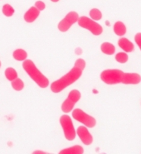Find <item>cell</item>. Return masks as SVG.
<instances>
[{"label":"cell","mask_w":141,"mask_h":154,"mask_svg":"<svg viewBox=\"0 0 141 154\" xmlns=\"http://www.w3.org/2000/svg\"><path fill=\"white\" fill-rule=\"evenodd\" d=\"M129 60V56L126 52H119L115 55V60L121 64L126 63Z\"/></svg>","instance_id":"44dd1931"},{"label":"cell","mask_w":141,"mask_h":154,"mask_svg":"<svg viewBox=\"0 0 141 154\" xmlns=\"http://www.w3.org/2000/svg\"><path fill=\"white\" fill-rule=\"evenodd\" d=\"M23 67L31 79L40 88L45 89L49 85V80L37 69L36 65L32 60H25L23 63Z\"/></svg>","instance_id":"7a4b0ae2"},{"label":"cell","mask_w":141,"mask_h":154,"mask_svg":"<svg viewBox=\"0 0 141 154\" xmlns=\"http://www.w3.org/2000/svg\"><path fill=\"white\" fill-rule=\"evenodd\" d=\"M72 117L78 122L84 124L87 128H94L96 125V120L94 117L86 114L80 109H76L72 112Z\"/></svg>","instance_id":"52a82bcc"},{"label":"cell","mask_w":141,"mask_h":154,"mask_svg":"<svg viewBox=\"0 0 141 154\" xmlns=\"http://www.w3.org/2000/svg\"><path fill=\"white\" fill-rule=\"evenodd\" d=\"M124 72L118 69H108L101 73V81L107 85H116L122 82Z\"/></svg>","instance_id":"3957f363"},{"label":"cell","mask_w":141,"mask_h":154,"mask_svg":"<svg viewBox=\"0 0 141 154\" xmlns=\"http://www.w3.org/2000/svg\"><path fill=\"white\" fill-rule=\"evenodd\" d=\"M13 57L16 60H18V61H24L27 59V51L24 49H17L15 50L13 52Z\"/></svg>","instance_id":"2e32d148"},{"label":"cell","mask_w":141,"mask_h":154,"mask_svg":"<svg viewBox=\"0 0 141 154\" xmlns=\"http://www.w3.org/2000/svg\"><path fill=\"white\" fill-rule=\"evenodd\" d=\"M35 7L37 8L38 10L40 11H43L45 9V8H46V4H44L42 1H41V0H38L37 1L36 3H35Z\"/></svg>","instance_id":"7402d4cb"},{"label":"cell","mask_w":141,"mask_h":154,"mask_svg":"<svg viewBox=\"0 0 141 154\" xmlns=\"http://www.w3.org/2000/svg\"><path fill=\"white\" fill-rule=\"evenodd\" d=\"M11 85H12V87H13V89H14V91H23L24 88V81H22L21 79H19V78H16L15 80L12 81Z\"/></svg>","instance_id":"ac0fdd59"},{"label":"cell","mask_w":141,"mask_h":154,"mask_svg":"<svg viewBox=\"0 0 141 154\" xmlns=\"http://www.w3.org/2000/svg\"><path fill=\"white\" fill-rule=\"evenodd\" d=\"M141 82V75L138 73H125L124 72L122 84L124 85H138Z\"/></svg>","instance_id":"30bf717a"},{"label":"cell","mask_w":141,"mask_h":154,"mask_svg":"<svg viewBox=\"0 0 141 154\" xmlns=\"http://www.w3.org/2000/svg\"><path fill=\"white\" fill-rule=\"evenodd\" d=\"M118 45L126 53L132 52L134 49V44L132 43L128 38H125V37H121V38H120L119 41H118Z\"/></svg>","instance_id":"7c38bea8"},{"label":"cell","mask_w":141,"mask_h":154,"mask_svg":"<svg viewBox=\"0 0 141 154\" xmlns=\"http://www.w3.org/2000/svg\"><path fill=\"white\" fill-rule=\"evenodd\" d=\"M81 92L77 90H72L70 91L67 98L61 104V110L64 113H69L74 109V106L78 101L81 100Z\"/></svg>","instance_id":"8992f818"},{"label":"cell","mask_w":141,"mask_h":154,"mask_svg":"<svg viewBox=\"0 0 141 154\" xmlns=\"http://www.w3.org/2000/svg\"><path fill=\"white\" fill-rule=\"evenodd\" d=\"M60 124L63 129L66 139L69 141L74 140L77 136V132L75 130L74 125L70 116L67 114L61 115L60 118Z\"/></svg>","instance_id":"5b68a950"},{"label":"cell","mask_w":141,"mask_h":154,"mask_svg":"<svg viewBox=\"0 0 141 154\" xmlns=\"http://www.w3.org/2000/svg\"><path fill=\"white\" fill-rule=\"evenodd\" d=\"M78 18H79V15L77 12H70L66 15V17H64L62 20L61 21L58 23V30L61 32H66L69 30L70 27L76 23H77Z\"/></svg>","instance_id":"ba28073f"},{"label":"cell","mask_w":141,"mask_h":154,"mask_svg":"<svg viewBox=\"0 0 141 154\" xmlns=\"http://www.w3.org/2000/svg\"><path fill=\"white\" fill-rule=\"evenodd\" d=\"M86 67V61L81 58H79L76 60L73 68L67 73L65 75L54 81L51 85V91L53 93H59L65 90L69 85L75 83L78 81L82 75V72Z\"/></svg>","instance_id":"6da1fadb"},{"label":"cell","mask_w":141,"mask_h":154,"mask_svg":"<svg viewBox=\"0 0 141 154\" xmlns=\"http://www.w3.org/2000/svg\"><path fill=\"white\" fill-rule=\"evenodd\" d=\"M113 30H114V34L119 36V37L124 36L125 33H126V32H127V29H126L125 25H124V23H122L121 21H117V22L114 24Z\"/></svg>","instance_id":"5bb4252c"},{"label":"cell","mask_w":141,"mask_h":154,"mask_svg":"<svg viewBox=\"0 0 141 154\" xmlns=\"http://www.w3.org/2000/svg\"><path fill=\"white\" fill-rule=\"evenodd\" d=\"M33 153H46V152H42V151H34Z\"/></svg>","instance_id":"cb8c5ba5"},{"label":"cell","mask_w":141,"mask_h":154,"mask_svg":"<svg viewBox=\"0 0 141 154\" xmlns=\"http://www.w3.org/2000/svg\"><path fill=\"white\" fill-rule=\"evenodd\" d=\"M2 12L6 17H9L14 15V13H15V10L10 4H4L3 6V8H2Z\"/></svg>","instance_id":"ffe728a7"},{"label":"cell","mask_w":141,"mask_h":154,"mask_svg":"<svg viewBox=\"0 0 141 154\" xmlns=\"http://www.w3.org/2000/svg\"><path fill=\"white\" fill-rule=\"evenodd\" d=\"M101 51L105 55L111 56L115 52V47L112 43L110 42H103L101 45Z\"/></svg>","instance_id":"9a60e30c"},{"label":"cell","mask_w":141,"mask_h":154,"mask_svg":"<svg viewBox=\"0 0 141 154\" xmlns=\"http://www.w3.org/2000/svg\"><path fill=\"white\" fill-rule=\"evenodd\" d=\"M89 15L91 19L94 21H100L102 18V13L98 8H92L90 11Z\"/></svg>","instance_id":"d6986e66"},{"label":"cell","mask_w":141,"mask_h":154,"mask_svg":"<svg viewBox=\"0 0 141 154\" xmlns=\"http://www.w3.org/2000/svg\"><path fill=\"white\" fill-rule=\"evenodd\" d=\"M39 15H40V11L35 6H33L24 14V20L28 23H32L39 17Z\"/></svg>","instance_id":"8fae6325"},{"label":"cell","mask_w":141,"mask_h":154,"mask_svg":"<svg viewBox=\"0 0 141 154\" xmlns=\"http://www.w3.org/2000/svg\"><path fill=\"white\" fill-rule=\"evenodd\" d=\"M83 152H84V149L80 145H75L72 147L64 148L63 150L59 152L60 154H82Z\"/></svg>","instance_id":"4fadbf2b"},{"label":"cell","mask_w":141,"mask_h":154,"mask_svg":"<svg viewBox=\"0 0 141 154\" xmlns=\"http://www.w3.org/2000/svg\"><path fill=\"white\" fill-rule=\"evenodd\" d=\"M77 23L80 27L90 31L95 36H100L103 32V27L91 18L82 16L78 18Z\"/></svg>","instance_id":"277c9868"},{"label":"cell","mask_w":141,"mask_h":154,"mask_svg":"<svg viewBox=\"0 0 141 154\" xmlns=\"http://www.w3.org/2000/svg\"><path fill=\"white\" fill-rule=\"evenodd\" d=\"M77 134L85 145L88 146V145H91L93 143V137L86 126L78 127L77 130Z\"/></svg>","instance_id":"9c48e42d"},{"label":"cell","mask_w":141,"mask_h":154,"mask_svg":"<svg viewBox=\"0 0 141 154\" xmlns=\"http://www.w3.org/2000/svg\"><path fill=\"white\" fill-rule=\"evenodd\" d=\"M134 42H136L138 47H139V48L141 51V32H138V33L135 34V36H134Z\"/></svg>","instance_id":"603a6c76"},{"label":"cell","mask_w":141,"mask_h":154,"mask_svg":"<svg viewBox=\"0 0 141 154\" xmlns=\"http://www.w3.org/2000/svg\"><path fill=\"white\" fill-rule=\"evenodd\" d=\"M4 75H5V77L7 78V80H8L9 81H14L16 78H17V71L13 67H8L4 71Z\"/></svg>","instance_id":"e0dca14e"},{"label":"cell","mask_w":141,"mask_h":154,"mask_svg":"<svg viewBox=\"0 0 141 154\" xmlns=\"http://www.w3.org/2000/svg\"><path fill=\"white\" fill-rule=\"evenodd\" d=\"M0 67H1V60H0Z\"/></svg>","instance_id":"484cf974"},{"label":"cell","mask_w":141,"mask_h":154,"mask_svg":"<svg viewBox=\"0 0 141 154\" xmlns=\"http://www.w3.org/2000/svg\"><path fill=\"white\" fill-rule=\"evenodd\" d=\"M52 2H53V3H57V2H59L60 0H51Z\"/></svg>","instance_id":"d4e9b609"}]
</instances>
